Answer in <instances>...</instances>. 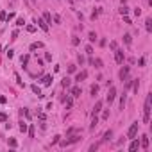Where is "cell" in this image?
<instances>
[{"label":"cell","instance_id":"6da1fadb","mask_svg":"<svg viewBox=\"0 0 152 152\" xmlns=\"http://www.w3.org/2000/svg\"><path fill=\"white\" fill-rule=\"evenodd\" d=\"M150 100H152V95L149 93L145 99V106H143V123H149L150 120Z\"/></svg>","mask_w":152,"mask_h":152},{"label":"cell","instance_id":"7a4b0ae2","mask_svg":"<svg viewBox=\"0 0 152 152\" xmlns=\"http://www.w3.org/2000/svg\"><path fill=\"white\" fill-rule=\"evenodd\" d=\"M70 136V134H68ZM82 138L79 136V134H73V136H70L68 140H59V143H61V147H68V145H72V143H77V141H81Z\"/></svg>","mask_w":152,"mask_h":152},{"label":"cell","instance_id":"3957f363","mask_svg":"<svg viewBox=\"0 0 152 152\" xmlns=\"http://www.w3.org/2000/svg\"><path fill=\"white\" fill-rule=\"evenodd\" d=\"M138 125H140V123H138V122H134L131 127H129V131H127V138H129V140L136 138V134H138Z\"/></svg>","mask_w":152,"mask_h":152},{"label":"cell","instance_id":"277c9868","mask_svg":"<svg viewBox=\"0 0 152 152\" xmlns=\"http://www.w3.org/2000/svg\"><path fill=\"white\" fill-rule=\"evenodd\" d=\"M123 59H125V56H123V50H114V61H116L118 64H122L123 63Z\"/></svg>","mask_w":152,"mask_h":152},{"label":"cell","instance_id":"5b68a950","mask_svg":"<svg viewBox=\"0 0 152 152\" xmlns=\"http://www.w3.org/2000/svg\"><path fill=\"white\" fill-rule=\"evenodd\" d=\"M129 70H131L129 66H123L122 70H120V73H118V75H120V81H127V77H129Z\"/></svg>","mask_w":152,"mask_h":152},{"label":"cell","instance_id":"8992f818","mask_svg":"<svg viewBox=\"0 0 152 152\" xmlns=\"http://www.w3.org/2000/svg\"><path fill=\"white\" fill-rule=\"evenodd\" d=\"M114 99H116V90H114L113 86H111V88H109V91H107V102L111 104Z\"/></svg>","mask_w":152,"mask_h":152},{"label":"cell","instance_id":"52a82bcc","mask_svg":"<svg viewBox=\"0 0 152 152\" xmlns=\"http://www.w3.org/2000/svg\"><path fill=\"white\" fill-rule=\"evenodd\" d=\"M138 149H140V141H138L136 138H132L131 145H129V150H131V152H134V150H138Z\"/></svg>","mask_w":152,"mask_h":152},{"label":"cell","instance_id":"ba28073f","mask_svg":"<svg viewBox=\"0 0 152 152\" xmlns=\"http://www.w3.org/2000/svg\"><path fill=\"white\" fill-rule=\"evenodd\" d=\"M36 23H38V25H39V27H41V29H43L45 32H48V23L43 20V18H38V20H36Z\"/></svg>","mask_w":152,"mask_h":152},{"label":"cell","instance_id":"9c48e42d","mask_svg":"<svg viewBox=\"0 0 152 152\" xmlns=\"http://www.w3.org/2000/svg\"><path fill=\"white\" fill-rule=\"evenodd\" d=\"M140 147H141V149H145V150H147V149H149V136H145V134H143V136H141V141H140Z\"/></svg>","mask_w":152,"mask_h":152},{"label":"cell","instance_id":"30bf717a","mask_svg":"<svg viewBox=\"0 0 152 152\" xmlns=\"http://www.w3.org/2000/svg\"><path fill=\"white\" fill-rule=\"evenodd\" d=\"M70 93H72V97H75V99H77V97H81V93H82V90H81V86H73V88H72V91H70Z\"/></svg>","mask_w":152,"mask_h":152},{"label":"cell","instance_id":"8fae6325","mask_svg":"<svg viewBox=\"0 0 152 152\" xmlns=\"http://www.w3.org/2000/svg\"><path fill=\"white\" fill-rule=\"evenodd\" d=\"M86 77H88V72H84V70H82V72H79V73L75 75V81H77V82H81V81H84Z\"/></svg>","mask_w":152,"mask_h":152},{"label":"cell","instance_id":"7c38bea8","mask_svg":"<svg viewBox=\"0 0 152 152\" xmlns=\"http://www.w3.org/2000/svg\"><path fill=\"white\" fill-rule=\"evenodd\" d=\"M52 81H54V77H52V75H45L43 79H41V82H43L45 86H50V84H52Z\"/></svg>","mask_w":152,"mask_h":152},{"label":"cell","instance_id":"4fadbf2b","mask_svg":"<svg viewBox=\"0 0 152 152\" xmlns=\"http://www.w3.org/2000/svg\"><path fill=\"white\" fill-rule=\"evenodd\" d=\"M91 64H93V66H95V68H99V70H100V68H102V66H104V63H102V59H91Z\"/></svg>","mask_w":152,"mask_h":152},{"label":"cell","instance_id":"5bb4252c","mask_svg":"<svg viewBox=\"0 0 152 152\" xmlns=\"http://www.w3.org/2000/svg\"><path fill=\"white\" fill-rule=\"evenodd\" d=\"M111 138H113V131L109 129V131H106V132H104V138H102V141L106 143V141H109Z\"/></svg>","mask_w":152,"mask_h":152},{"label":"cell","instance_id":"9a60e30c","mask_svg":"<svg viewBox=\"0 0 152 152\" xmlns=\"http://www.w3.org/2000/svg\"><path fill=\"white\" fill-rule=\"evenodd\" d=\"M30 90H32V91H34V93H36V95H38V97H43V95H41V88H39V86H36V84H32V86H30Z\"/></svg>","mask_w":152,"mask_h":152},{"label":"cell","instance_id":"2e32d148","mask_svg":"<svg viewBox=\"0 0 152 152\" xmlns=\"http://www.w3.org/2000/svg\"><path fill=\"white\" fill-rule=\"evenodd\" d=\"M100 109H102V102H100V100H97V104H95V107H93V114H97Z\"/></svg>","mask_w":152,"mask_h":152},{"label":"cell","instance_id":"e0dca14e","mask_svg":"<svg viewBox=\"0 0 152 152\" xmlns=\"http://www.w3.org/2000/svg\"><path fill=\"white\" fill-rule=\"evenodd\" d=\"M97 123H99V118H97V114H93V118H91V125H90L91 131H93V129L97 127Z\"/></svg>","mask_w":152,"mask_h":152},{"label":"cell","instance_id":"ac0fdd59","mask_svg":"<svg viewBox=\"0 0 152 152\" xmlns=\"http://www.w3.org/2000/svg\"><path fill=\"white\" fill-rule=\"evenodd\" d=\"M70 84H72V82H70L68 77H64V79L61 81V86H63V88H70Z\"/></svg>","mask_w":152,"mask_h":152},{"label":"cell","instance_id":"d6986e66","mask_svg":"<svg viewBox=\"0 0 152 152\" xmlns=\"http://www.w3.org/2000/svg\"><path fill=\"white\" fill-rule=\"evenodd\" d=\"M90 93L95 97L97 93H99V86H97V84H91V88H90Z\"/></svg>","mask_w":152,"mask_h":152},{"label":"cell","instance_id":"ffe728a7","mask_svg":"<svg viewBox=\"0 0 152 152\" xmlns=\"http://www.w3.org/2000/svg\"><path fill=\"white\" fill-rule=\"evenodd\" d=\"M145 29L149 30V32L152 30V20H150V18H147V20H145Z\"/></svg>","mask_w":152,"mask_h":152},{"label":"cell","instance_id":"44dd1931","mask_svg":"<svg viewBox=\"0 0 152 152\" xmlns=\"http://www.w3.org/2000/svg\"><path fill=\"white\" fill-rule=\"evenodd\" d=\"M43 20L47 22V23H52V15H50V13H45V15H43Z\"/></svg>","mask_w":152,"mask_h":152},{"label":"cell","instance_id":"7402d4cb","mask_svg":"<svg viewBox=\"0 0 152 152\" xmlns=\"http://www.w3.org/2000/svg\"><path fill=\"white\" fill-rule=\"evenodd\" d=\"M41 47H43V43H41V41H36V43L30 45V50H36V48H41Z\"/></svg>","mask_w":152,"mask_h":152},{"label":"cell","instance_id":"603a6c76","mask_svg":"<svg viewBox=\"0 0 152 152\" xmlns=\"http://www.w3.org/2000/svg\"><path fill=\"white\" fill-rule=\"evenodd\" d=\"M127 13H129V7L125 6V4H123V6L120 7V15H122V16H125V15H127Z\"/></svg>","mask_w":152,"mask_h":152},{"label":"cell","instance_id":"cb8c5ba5","mask_svg":"<svg viewBox=\"0 0 152 152\" xmlns=\"http://www.w3.org/2000/svg\"><path fill=\"white\" fill-rule=\"evenodd\" d=\"M9 147H13V149H16V147H18V141L15 140V138H9Z\"/></svg>","mask_w":152,"mask_h":152},{"label":"cell","instance_id":"d4e9b609","mask_svg":"<svg viewBox=\"0 0 152 152\" xmlns=\"http://www.w3.org/2000/svg\"><path fill=\"white\" fill-rule=\"evenodd\" d=\"M123 41H125V45H131V41H132L131 34H123Z\"/></svg>","mask_w":152,"mask_h":152},{"label":"cell","instance_id":"484cf974","mask_svg":"<svg viewBox=\"0 0 152 152\" xmlns=\"http://www.w3.org/2000/svg\"><path fill=\"white\" fill-rule=\"evenodd\" d=\"M79 43H81V39L77 38V36H73V38H72V45H73V47H77Z\"/></svg>","mask_w":152,"mask_h":152},{"label":"cell","instance_id":"4316f807","mask_svg":"<svg viewBox=\"0 0 152 152\" xmlns=\"http://www.w3.org/2000/svg\"><path fill=\"white\" fill-rule=\"evenodd\" d=\"M123 107H125V95L120 97V109H123Z\"/></svg>","mask_w":152,"mask_h":152},{"label":"cell","instance_id":"83f0119b","mask_svg":"<svg viewBox=\"0 0 152 152\" xmlns=\"http://www.w3.org/2000/svg\"><path fill=\"white\" fill-rule=\"evenodd\" d=\"M20 131H22V132L27 131V123H25V122H20Z\"/></svg>","mask_w":152,"mask_h":152},{"label":"cell","instance_id":"f1b7e54d","mask_svg":"<svg viewBox=\"0 0 152 152\" xmlns=\"http://www.w3.org/2000/svg\"><path fill=\"white\" fill-rule=\"evenodd\" d=\"M88 39H90V41H97V34H95V32H90Z\"/></svg>","mask_w":152,"mask_h":152},{"label":"cell","instance_id":"f546056e","mask_svg":"<svg viewBox=\"0 0 152 152\" xmlns=\"http://www.w3.org/2000/svg\"><path fill=\"white\" fill-rule=\"evenodd\" d=\"M27 63H29V56H22V64L25 66Z\"/></svg>","mask_w":152,"mask_h":152},{"label":"cell","instance_id":"4dcf8cb0","mask_svg":"<svg viewBox=\"0 0 152 152\" xmlns=\"http://www.w3.org/2000/svg\"><path fill=\"white\" fill-rule=\"evenodd\" d=\"M23 23H25V20H23V18H18V20H16V25H18V27H22Z\"/></svg>","mask_w":152,"mask_h":152},{"label":"cell","instance_id":"1f68e13d","mask_svg":"<svg viewBox=\"0 0 152 152\" xmlns=\"http://www.w3.org/2000/svg\"><path fill=\"white\" fill-rule=\"evenodd\" d=\"M64 102H66V107H68V109H70V107H72V104H73V102H72V99H64Z\"/></svg>","mask_w":152,"mask_h":152},{"label":"cell","instance_id":"d6a6232c","mask_svg":"<svg viewBox=\"0 0 152 152\" xmlns=\"http://www.w3.org/2000/svg\"><path fill=\"white\" fill-rule=\"evenodd\" d=\"M86 54H90V56L93 54V47H91V45H88V47H86Z\"/></svg>","mask_w":152,"mask_h":152},{"label":"cell","instance_id":"836d02e7","mask_svg":"<svg viewBox=\"0 0 152 152\" xmlns=\"http://www.w3.org/2000/svg\"><path fill=\"white\" fill-rule=\"evenodd\" d=\"M7 120V114L6 113H0V122H6Z\"/></svg>","mask_w":152,"mask_h":152},{"label":"cell","instance_id":"e575fe53","mask_svg":"<svg viewBox=\"0 0 152 152\" xmlns=\"http://www.w3.org/2000/svg\"><path fill=\"white\" fill-rule=\"evenodd\" d=\"M54 22H56V23H61V16H59V15H54Z\"/></svg>","mask_w":152,"mask_h":152},{"label":"cell","instance_id":"d590c367","mask_svg":"<svg viewBox=\"0 0 152 152\" xmlns=\"http://www.w3.org/2000/svg\"><path fill=\"white\" fill-rule=\"evenodd\" d=\"M109 48H111V50H116V41H111V43H109Z\"/></svg>","mask_w":152,"mask_h":152},{"label":"cell","instance_id":"8d00e7d4","mask_svg":"<svg viewBox=\"0 0 152 152\" xmlns=\"http://www.w3.org/2000/svg\"><path fill=\"white\" fill-rule=\"evenodd\" d=\"M102 118H104V120H107V118H109V111H107V109L102 113Z\"/></svg>","mask_w":152,"mask_h":152},{"label":"cell","instance_id":"74e56055","mask_svg":"<svg viewBox=\"0 0 152 152\" xmlns=\"http://www.w3.org/2000/svg\"><path fill=\"white\" fill-rule=\"evenodd\" d=\"M97 149H99V143H93V145H91V147H90V150H91V152H95Z\"/></svg>","mask_w":152,"mask_h":152},{"label":"cell","instance_id":"f35d334b","mask_svg":"<svg viewBox=\"0 0 152 152\" xmlns=\"http://www.w3.org/2000/svg\"><path fill=\"white\" fill-rule=\"evenodd\" d=\"M59 140H61V136H54V140H52V143L56 145V143H59Z\"/></svg>","mask_w":152,"mask_h":152},{"label":"cell","instance_id":"ab89813d","mask_svg":"<svg viewBox=\"0 0 152 152\" xmlns=\"http://www.w3.org/2000/svg\"><path fill=\"white\" fill-rule=\"evenodd\" d=\"M13 18H15V13H9V15H7V16H6V20H7V22H9V20H13Z\"/></svg>","mask_w":152,"mask_h":152},{"label":"cell","instance_id":"60d3db41","mask_svg":"<svg viewBox=\"0 0 152 152\" xmlns=\"http://www.w3.org/2000/svg\"><path fill=\"white\" fill-rule=\"evenodd\" d=\"M68 72H70V73L75 72V64H70V66H68Z\"/></svg>","mask_w":152,"mask_h":152},{"label":"cell","instance_id":"b9f144b4","mask_svg":"<svg viewBox=\"0 0 152 152\" xmlns=\"http://www.w3.org/2000/svg\"><path fill=\"white\" fill-rule=\"evenodd\" d=\"M138 64H140V66H145V57H140V61H138Z\"/></svg>","mask_w":152,"mask_h":152},{"label":"cell","instance_id":"7bdbcfd3","mask_svg":"<svg viewBox=\"0 0 152 152\" xmlns=\"http://www.w3.org/2000/svg\"><path fill=\"white\" fill-rule=\"evenodd\" d=\"M27 30H29V32H34L36 27H34V25H27Z\"/></svg>","mask_w":152,"mask_h":152},{"label":"cell","instance_id":"ee69618b","mask_svg":"<svg viewBox=\"0 0 152 152\" xmlns=\"http://www.w3.org/2000/svg\"><path fill=\"white\" fill-rule=\"evenodd\" d=\"M123 22H125L127 25H131V23H132V22H131V18H127V16H123Z\"/></svg>","mask_w":152,"mask_h":152},{"label":"cell","instance_id":"f6af8a7d","mask_svg":"<svg viewBox=\"0 0 152 152\" xmlns=\"http://www.w3.org/2000/svg\"><path fill=\"white\" fill-rule=\"evenodd\" d=\"M6 54H7V57H9V59H11L13 56H15V54H13V50H11V48H9V50H7V52H6Z\"/></svg>","mask_w":152,"mask_h":152},{"label":"cell","instance_id":"bcb514c9","mask_svg":"<svg viewBox=\"0 0 152 152\" xmlns=\"http://www.w3.org/2000/svg\"><path fill=\"white\" fill-rule=\"evenodd\" d=\"M45 59H47V61H52V54L47 52V54H45Z\"/></svg>","mask_w":152,"mask_h":152},{"label":"cell","instance_id":"7dc6e473","mask_svg":"<svg viewBox=\"0 0 152 152\" xmlns=\"http://www.w3.org/2000/svg\"><path fill=\"white\" fill-rule=\"evenodd\" d=\"M134 15H136V16H140V15H141V9H140V7H136V9H134Z\"/></svg>","mask_w":152,"mask_h":152},{"label":"cell","instance_id":"c3c4849f","mask_svg":"<svg viewBox=\"0 0 152 152\" xmlns=\"http://www.w3.org/2000/svg\"><path fill=\"white\" fill-rule=\"evenodd\" d=\"M29 136H30V138H34V127H30V129H29Z\"/></svg>","mask_w":152,"mask_h":152},{"label":"cell","instance_id":"681fc988","mask_svg":"<svg viewBox=\"0 0 152 152\" xmlns=\"http://www.w3.org/2000/svg\"><path fill=\"white\" fill-rule=\"evenodd\" d=\"M11 36H13L11 39H16V38H18V30H13V34H11Z\"/></svg>","mask_w":152,"mask_h":152},{"label":"cell","instance_id":"f907efd6","mask_svg":"<svg viewBox=\"0 0 152 152\" xmlns=\"http://www.w3.org/2000/svg\"><path fill=\"white\" fill-rule=\"evenodd\" d=\"M131 86H132V81H127V82H125V90H129Z\"/></svg>","mask_w":152,"mask_h":152},{"label":"cell","instance_id":"816d5d0a","mask_svg":"<svg viewBox=\"0 0 152 152\" xmlns=\"http://www.w3.org/2000/svg\"><path fill=\"white\" fill-rule=\"evenodd\" d=\"M125 2H127V0H122V4H125Z\"/></svg>","mask_w":152,"mask_h":152},{"label":"cell","instance_id":"f5cc1de1","mask_svg":"<svg viewBox=\"0 0 152 152\" xmlns=\"http://www.w3.org/2000/svg\"><path fill=\"white\" fill-rule=\"evenodd\" d=\"M32 2H36V0H32Z\"/></svg>","mask_w":152,"mask_h":152}]
</instances>
